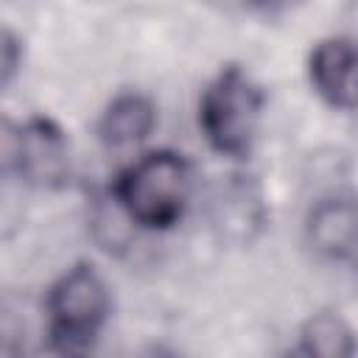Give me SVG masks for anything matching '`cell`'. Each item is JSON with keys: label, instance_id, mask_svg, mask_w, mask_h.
I'll list each match as a JSON object with an SVG mask.
<instances>
[{"label": "cell", "instance_id": "obj_1", "mask_svg": "<svg viewBox=\"0 0 358 358\" xmlns=\"http://www.w3.org/2000/svg\"><path fill=\"white\" fill-rule=\"evenodd\" d=\"M190 190V165L173 151H151L140 157L115 182V199L120 210L143 229H171L179 224L187 210Z\"/></svg>", "mask_w": 358, "mask_h": 358}, {"label": "cell", "instance_id": "obj_2", "mask_svg": "<svg viewBox=\"0 0 358 358\" xmlns=\"http://www.w3.org/2000/svg\"><path fill=\"white\" fill-rule=\"evenodd\" d=\"M263 115V90L238 64H227L199 98V129L221 157L241 159L252 151Z\"/></svg>", "mask_w": 358, "mask_h": 358}, {"label": "cell", "instance_id": "obj_3", "mask_svg": "<svg viewBox=\"0 0 358 358\" xmlns=\"http://www.w3.org/2000/svg\"><path fill=\"white\" fill-rule=\"evenodd\" d=\"M109 288L90 263L67 268L48 291V336L56 352H87L109 316Z\"/></svg>", "mask_w": 358, "mask_h": 358}, {"label": "cell", "instance_id": "obj_4", "mask_svg": "<svg viewBox=\"0 0 358 358\" xmlns=\"http://www.w3.org/2000/svg\"><path fill=\"white\" fill-rule=\"evenodd\" d=\"M8 162L20 182L39 190H53L70 176V143L56 120L34 115L11 134Z\"/></svg>", "mask_w": 358, "mask_h": 358}, {"label": "cell", "instance_id": "obj_5", "mask_svg": "<svg viewBox=\"0 0 358 358\" xmlns=\"http://www.w3.org/2000/svg\"><path fill=\"white\" fill-rule=\"evenodd\" d=\"M308 76L316 95L341 112L358 109V42L344 36L322 39L308 59Z\"/></svg>", "mask_w": 358, "mask_h": 358}, {"label": "cell", "instance_id": "obj_6", "mask_svg": "<svg viewBox=\"0 0 358 358\" xmlns=\"http://www.w3.org/2000/svg\"><path fill=\"white\" fill-rule=\"evenodd\" d=\"M308 241L322 257H352L358 249V201L347 196L316 201L308 215Z\"/></svg>", "mask_w": 358, "mask_h": 358}, {"label": "cell", "instance_id": "obj_7", "mask_svg": "<svg viewBox=\"0 0 358 358\" xmlns=\"http://www.w3.org/2000/svg\"><path fill=\"white\" fill-rule=\"evenodd\" d=\"M157 126V109L143 92L117 95L98 120V137L109 148H129L143 143Z\"/></svg>", "mask_w": 358, "mask_h": 358}, {"label": "cell", "instance_id": "obj_8", "mask_svg": "<svg viewBox=\"0 0 358 358\" xmlns=\"http://www.w3.org/2000/svg\"><path fill=\"white\" fill-rule=\"evenodd\" d=\"M299 352L319 358H344L355 352V336L350 324L336 313H316L299 333Z\"/></svg>", "mask_w": 358, "mask_h": 358}, {"label": "cell", "instance_id": "obj_9", "mask_svg": "<svg viewBox=\"0 0 358 358\" xmlns=\"http://www.w3.org/2000/svg\"><path fill=\"white\" fill-rule=\"evenodd\" d=\"M17 50H20V42L14 39V34H11V31H6V34H3V84H8V81H11V76H14L17 64H20Z\"/></svg>", "mask_w": 358, "mask_h": 358}]
</instances>
